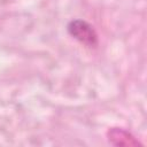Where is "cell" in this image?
I'll return each instance as SVG.
<instances>
[{"mask_svg": "<svg viewBox=\"0 0 147 147\" xmlns=\"http://www.w3.org/2000/svg\"><path fill=\"white\" fill-rule=\"evenodd\" d=\"M68 32L79 42L86 46H95L98 44V34L93 26L84 20H72L68 24Z\"/></svg>", "mask_w": 147, "mask_h": 147, "instance_id": "1", "label": "cell"}, {"mask_svg": "<svg viewBox=\"0 0 147 147\" xmlns=\"http://www.w3.org/2000/svg\"><path fill=\"white\" fill-rule=\"evenodd\" d=\"M108 140L110 144L115 146H125V147H132L138 146L140 142L127 131L121 129V127H111L107 133Z\"/></svg>", "mask_w": 147, "mask_h": 147, "instance_id": "2", "label": "cell"}]
</instances>
